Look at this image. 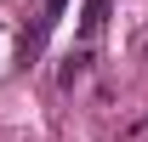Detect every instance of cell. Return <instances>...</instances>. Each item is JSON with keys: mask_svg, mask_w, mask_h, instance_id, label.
Segmentation results:
<instances>
[{"mask_svg": "<svg viewBox=\"0 0 148 142\" xmlns=\"http://www.w3.org/2000/svg\"><path fill=\"white\" fill-rule=\"evenodd\" d=\"M108 6H114V0H86V17H80V34H86V46L103 34V23H108Z\"/></svg>", "mask_w": 148, "mask_h": 142, "instance_id": "2", "label": "cell"}, {"mask_svg": "<svg viewBox=\"0 0 148 142\" xmlns=\"http://www.w3.org/2000/svg\"><path fill=\"white\" fill-rule=\"evenodd\" d=\"M63 6H69V0H46V12H40L34 34H23V63H29V57H40V46H46V34H51V29H57V17H63Z\"/></svg>", "mask_w": 148, "mask_h": 142, "instance_id": "1", "label": "cell"}, {"mask_svg": "<svg viewBox=\"0 0 148 142\" xmlns=\"http://www.w3.org/2000/svg\"><path fill=\"white\" fill-rule=\"evenodd\" d=\"M86 63H91V51H74L69 63H63V74H57V80H63V85H74V80L86 74Z\"/></svg>", "mask_w": 148, "mask_h": 142, "instance_id": "3", "label": "cell"}]
</instances>
